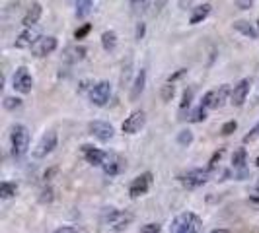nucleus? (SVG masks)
<instances>
[{"instance_id": "nucleus-15", "label": "nucleus", "mask_w": 259, "mask_h": 233, "mask_svg": "<svg viewBox=\"0 0 259 233\" xmlns=\"http://www.w3.org/2000/svg\"><path fill=\"white\" fill-rule=\"evenodd\" d=\"M249 86H251V82H249L247 78H244V80H240L232 88L230 103H232L234 107H242V105L246 103V97H247V93H249Z\"/></svg>"}, {"instance_id": "nucleus-47", "label": "nucleus", "mask_w": 259, "mask_h": 233, "mask_svg": "<svg viewBox=\"0 0 259 233\" xmlns=\"http://www.w3.org/2000/svg\"><path fill=\"white\" fill-rule=\"evenodd\" d=\"M255 163H257V167H259V157H257V161H255Z\"/></svg>"}, {"instance_id": "nucleus-31", "label": "nucleus", "mask_w": 259, "mask_h": 233, "mask_svg": "<svg viewBox=\"0 0 259 233\" xmlns=\"http://www.w3.org/2000/svg\"><path fill=\"white\" fill-rule=\"evenodd\" d=\"M191 101H193V90L191 88H187V90L183 91V95H182V103H180V109H187L189 105H191Z\"/></svg>"}, {"instance_id": "nucleus-14", "label": "nucleus", "mask_w": 259, "mask_h": 233, "mask_svg": "<svg viewBox=\"0 0 259 233\" xmlns=\"http://www.w3.org/2000/svg\"><path fill=\"white\" fill-rule=\"evenodd\" d=\"M82 152H84V157H86V161L94 165V167H104L105 163H107V159H109V154L104 152V150H98V148H94V146H82Z\"/></svg>"}, {"instance_id": "nucleus-16", "label": "nucleus", "mask_w": 259, "mask_h": 233, "mask_svg": "<svg viewBox=\"0 0 259 233\" xmlns=\"http://www.w3.org/2000/svg\"><path fill=\"white\" fill-rule=\"evenodd\" d=\"M144 86H146V70L141 68V70L137 72V76H135L133 86H131V101H137V99L143 95Z\"/></svg>"}, {"instance_id": "nucleus-22", "label": "nucleus", "mask_w": 259, "mask_h": 233, "mask_svg": "<svg viewBox=\"0 0 259 233\" xmlns=\"http://www.w3.org/2000/svg\"><path fill=\"white\" fill-rule=\"evenodd\" d=\"M102 47L105 51H113L117 47V33L113 29H107L102 33Z\"/></svg>"}, {"instance_id": "nucleus-24", "label": "nucleus", "mask_w": 259, "mask_h": 233, "mask_svg": "<svg viewBox=\"0 0 259 233\" xmlns=\"http://www.w3.org/2000/svg\"><path fill=\"white\" fill-rule=\"evenodd\" d=\"M16 193H18V185H16V183L4 181L0 185V196H2V198H12Z\"/></svg>"}, {"instance_id": "nucleus-27", "label": "nucleus", "mask_w": 259, "mask_h": 233, "mask_svg": "<svg viewBox=\"0 0 259 233\" xmlns=\"http://www.w3.org/2000/svg\"><path fill=\"white\" fill-rule=\"evenodd\" d=\"M244 163H246V150L244 148H240V150H236L232 155V165L234 167H244Z\"/></svg>"}, {"instance_id": "nucleus-37", "label": "nucleus", "mask_w": 259, "mask_h": 233, "mask_svg": "<svg viewBox=\"0 0 259 233\" xmlns=\"http://www.w3.org/2000/svg\"><path fill=\"white\" fill-rule=\"evenodd\" d=\"M185 74H187V68H180L178 72H174V74H171V76L168 78V82H169V84H174L176 80H180V78H183Z\"/></svg>"}, {"instance_id": "nucleus-21", "label": "nucleus", "mask_w": 259, "mask_h": 233, "mask_svg": "<svg viewBox=\"0 0 259 233\" xmlns=\"http://www.w3.org/2000/svg\"><path fill=\"white\" fill-rule=\"evenodd\" d=\"M84 54H86V49L84 47H68L65 51V61L66 63H78V61H82L84 59Z\"/></svg>"}, {"instance_id": "nucleus-45", "label": "nucleus", "mask_w": 259, "mask_h": 233, "mask_svg": "<svg viewBox=\"0 0 259 233\" xmlns=\"http://www.w3.org/2000/svg\"><path fill=\"white\" fill-rule=\"evenodd\" d=\"M185 2H187V4H189V2H191V0H180V6H182V8H185Z\"/></svg>"}, {"instance_id": "nucleus-35", "label": "nucleus", "mask_w": 259, "mask_h": 233, "mask_svg": "<svg viewBox=\"0 0 259 233\" xmlns=\"http://www.w3.org/2000/svg\"><path fill=\"white\" fill-rule=\"evenodd\" d=\"M160 223H146V225H143V229H141V233H160Z\"/></svg>"}, {"instance_id": "nucleus-43", "label": "nucleus", "mask_w": 259, "mask_h": 233, "mask_svg": "<svg viewBox=\"0 0 259 233\" xmlns=\"http://www.w3.org/2000/svg\"><path fill=\"white\" fill-rule=\"evenodd\" d=\"M55 171H57V169L53 167V169H49V171H45V175H43V177H45V181H47V179H49V177H51L53 173H55Z\"/></svg>"}, {"instance_id": "nucleus-19", "label": "nucleus", "mask_w": 259, "mask_h": 233, "mask_svg": "<svg viewBox=\"0 0 259 233\" xmlns=\"http://www.w3.org/2000/svg\"><path fill=\"white\" fill-rule=\"evenodd\" d=\"M210 4H201V6H195L193 12H191V18H189V24L191 26H197V24H201L203 20H207L208 14H210Z\"/></svg>"}, {"instance_id": "nucleus-20", "label": "nucleus", "mask_w": 259, "mask_h": 233, "mask_svg": "<svg viewBox=\"0 0 259 233\" xmlns=\"http://www.w3.org/2000/svg\"><path fill=\"white\" fill-rule=\"evenodd\" d=\"M234 29L240 31L242 35H246V37H249V39H257V29L251 26L249 22H246V20H238V22H234Z\"/></svg>"}, {"instance_id": "nucleus-11", "label": "nucleus", "mask_w": 259, "mask_h": 233, "mask_svg": "<svg viewBox=\"0 0 259 233\" xmlns=\"http://www.w3.org/2000/svg\"><path fill=\"white\" fill-rule=\"evenodd\" d=\"M88 130H90L92 136L98 138L100 142H109L113 138V134H115V129L105 121H92L88 125Z\"/></svg>"}, {"instance_id": "nucleus-17", "label": "nucleus", "mask_w": 259, "mask_h": 233, "mask_svg": "<svg viewBox=\"0 0 259 233\" xmlns=\"http://www.w3.org/2000/svg\"><path fill=\"white\" fill-rule=\"evenodd\" d=\"M123 167H125V159L115 154H109V159L104 165V173L109 175V177H113V175H119L123 171Z\"/></svg>"}, {"instance_id": "nucleus-44", "label": "nucleus", "mask_w": 259, "mask_h": 233, "mask_svg": "<svg viewBox=\"0 0 259 233\" xmlns=\"http://www.w3.org/2000/svg\"><path fill=\"white\" fill-rule=\"evenodd\" d=\"M210 233H230L228 229H212Z\"/></svg>"}, {"instance_id": "nucleus-8", "label": "nucleus", "mask_w": 259, "mask_h": 233, "mask_svg": "<svg viewBox=\"0 0 259 233\" xmlns=\"http://www.w3.org/2000/svg\"><path fill=\"white\" fill-rule=\"evenodd\" d=\"M111 97V84L109 82H98L90 88V101L96 107H104Z\"/></svg>"}, {"instance_id": "nucleus-46", "label": "nucleus", "mask_w": 259, "mask_h": 233, "mask_svg": "<svg viewBox=\"0 0 259 233\" xmlns=\"http://www.w3.org/2000/svg\"><path fill=\"white\" fill-rule=\"evenodd\" d=\"M255 191L259 193V181H257V185H255Z\"/></svg>"}, {"instance_id": "nucleus-7", "label": "nucleus", "mask_w": 259, "mask_h": 233, "mask_svg": "<svg viewBox=\"0 0 259 233\" xmlns=\"http://www.w3.org/2000/svg\"><path fill=\"white\" fill-rule=\"evenodd\" d=\"M55 148H57V132H55V130H49V132H45V134L41 136V140L37 142V146L33 148V157H37V159L47 157Z\"/></svg>"}, {"instance_id": "nucleus-29", "label": "nucleus", "mask_w": 259, "mask_h": 233, "mask_svg": "<svg viewBox=\"0 0 259 233\" xmlns=\"http://www.w3.org/2000/svg\"><path fill=\"white\" fill-rule=\"evenodd\" d=\"M191 142H193V132L191 130H182L178 134V144L180 146H189Z\"/></svg>"}, {"instance_id": "nucleus-1", "label": "nucleus", "mask_w": 259, "mask_h": 233, "mask_svg": "<svg viewBox=\"0 0 259 233\" xmlns=\"http://www.w3.org/2000/svg\"><path fill=\"white\" fill-rule=\"evenodd\" d=\"M201 231V220L193 212H183L176 216V220L169 225V233H199Z\"/></svg>"}, {"instance_id": "nucleus-26", "label": "nucleus", "mask_w": 259, "mask_h": 233, "mask_svg": "<svg viewBox=\"0 0 259 233\" xmlns=\"http://www.w3.org/2000/svg\"><path fill=\"white\" fill-rule=\"evenodd\" d=\"M205 119H207V109H205L203 105H199L197 109H193V111H191V116H189L191 123H203Z\"/></svg>"}, {"instance_id": "nucleus-32", "label": "nucleus", "mask_w": 259, "mask_h": 233, "mask_svg": "<svg viewBox=\"0 0 259 233\" xmlns=\"http://www.w3.org/2000/svg\"><path fill=\"white\" fill-rule=\"evenodd\" d=\"M236 129H238V123H236V121H228V123H224V125H222L221 134L222 136H230Z\"/></svg>"}, {"instance_id": "nucleus-10", "label": "nucleus", "mask_w": 259, "mask_h": 233, "mask_svg": "<svg viewBox=\"0 0 259 233\" xmlns=\"http://www.w3.org/2000/svg\"><path fill=\"white\" fill-rule=\"evenodd\" d=\"M144 123H146V113H144L143 109H139V111H133V113L123 121L121 130H123V134H137V132H141V129L144 127Z\"/></svg>"}, {"instance_id": "nucleus-42", "label": "nucleus", "mask_w": 259, "mask_h": 233, "mask_svg": "<svg viewBox=\"0 0 259 233\" xmlns=\"http://www.w3.org/2000/svg\"><path fill=\"white\" fill-rule=\"evenodd\" d=\"M249 204H251V206H255V208H259V194H257V196H251V198H249Z\"/></svg>"}, {"instance_id": "nucleus-33", "label": "nucleus", "mask_w": 259, "mask_h": 233, "mask_svg": "<svg viewBox=\"0 0 259 233\" xmlns=\"http://www.w3.org/2000/svg\"><path fill=\"white\" fill-rule=\"evenodd\" d=\"M92 31V26L90 24H84L82 27H78L76 31H74V39H84L88 33Z\"/></svg>"}, {"instance_id": "nucleus-25", "label": "nucleus", "mask_w": 259, "mask_h": 233, "mask_svg": "<svg viewBox=\"0 0 259 233\" xmlns=\"http://www.w3.org/2000/svg\"><path fill=\"white\" fill-rule=\"evenodd\" d=\"M174 95H176V86L174 84H169V82H166L162 88H160V97H162V101H171L174 99Z\"/></svg>"}, {"instance_id": "nucleus-5", "label": "nucleus", "mask_w": 259, "mask_h": 233, "mask_svg": "<svg viewBox=\"0 0 259 233\" xmlns=\"http://www.w3.org/2000/svg\"><path fill=\"white\" fill-rule=\"evenodd\" d=\"M208 177H210V169H191L180 175V181L185 189H199L208 181Z\"/></svg>"}, {"instance_id": "nucleus-13", "label": "nucleus", "mask_w": 259, "mask_h": 233, "mask_svg": "<svg viewBox=\"0 0 259 233\" xmlns=\"http://www.w3.org/2000/svg\"><path fill=\"white\" fill-rule=\"evenodd\" d=\"M57 47H59V41H57V37H53V35H43V37L39 39L37 43L31 47V52H33V56L43 59V56H47V54L55 52V49H57Z\"/></svg>"}, {"instance_id": "nucleus-4", "label": "nucleus", "mask_w": 259, "mask_h": 233, "mask_svg": "<svg viewBox=\"0 0 259 233\" xmlns=\"http://www.w3.org/2000/svg\"><path fill=\"white\" fill-rule=\"evenodd\" d=\"M230 95H232L230 86H228V84H222L217 90L207 91V93L203 95V103L201 105H203L205 109H221L222 105L230 99Z\"/></svg>"}, {"instance_id": "nucleus-18", "label": "nucleus", "mask_w": 259, "mask_h": 233, "mask_svg": "<svg viewBox=\"0 0 259 233\" xmlns=\"http://www.w3.org/2000/svg\"><path fill=\"white\" fill-rule=\"evenodd\" d=\"M41 14H43L41 2H33V4L29 6V10L26 12V16H24V20H22L24 27H33V26H35V24L39 22V18H41Z\"/></svg>"}, {"instance_id": "nucleus-36", "label": "nucleus", "mask_w": 259, "mask_h": 233, "mask_svg": "<svg viewBox=\"0 0 259 233\" xmlns=\"http://www.w3.org/2000/svg\"><path fill=\"white\" fill-rule=\"evenodd\" d=\"M257 136H259V123L253 127V129H251V132H249V134H246V136H244V142H251V140H255Z\"/></svg>"}, {"instance_id": "nucleus-9", "label": "nucleus", "mask_w": 259, "mask_h": 233, "mask_svg": "<svg viewBox=\"0 0 259 233\" xmlns=\"http://www.w3.org/2000/svg\"><path fill=\"white\" fill-rule=\"evenodd\" d=\"M150 187H152V173L150 171H146L143 175H139V177H135L129 185V194L131 198H139V196H143L150 191Z\"/></svg>"}, {"instance_id": "nucleus-30", "label": "nucleus", "mask_w": 259, "mask_h": 233, "mask_svg": "<svg viewBox=\"0 0 259 233\" xmlns=\"http://www.w3.org/2000/svg\"><path fill=\"white\" fill-rule=\"evenodd\" d=\"M4 107H6L8 111L20 109V107H22V99H20V97H12V95H8V97H4Z\"/></svg>"}, {"instance_id": "nucleus-6", "label": "nucleus", "mask_w": 259, "mask_h": 233, "mask_svg": "<svg viewBox=\"0 0 259 233\" xmlns=\"http://www.w3.org/2000/svg\"><path fill=\"white\" fill-rule=\"evenodd\" d=\"M12 88L18 93H22V95H26L31 91L33 88V78L29 74V70H27L26 66H20V68H16V72H14L12 76Z\"/></svg>"}, {"instance_id": "nucleus-40", "label": "nucleus", "mask_w": 259, "mask_h": 233, "mask_svg": "<svg viewBox=\"0 0 259 233\" xmlns=\"http://www.w3.org/2000/svg\"><path fill=\"white\" fill-rule=\"evenodd\" d=\"M168 0H154V14H160L164 8H166Z\"/></svg>"}, {"instance_id": "nucleus-2", "label": "nucleus", "mask_w": 259, "mask_h": 233, "mask_svg": "<svg viewBox=\"0 0 259 233\" xmlns=\"http://www.w3.org/2000/svg\"><path fill=\"white\" fill-rule=\"evenodd\" d=\"M133 218H135V216H133L131 212H121V210H117V208H105L104 214H102L104 223L111 225L113 231H123V229H127L131 225V221H133Z\"/></svg>"}, {"instance_id": "nucleus-34", "label": "nucleus", "mask_w": 259, "mask_h": 233, "mask_svg": "<svg viewBox=\"0 0 259 233\" xmlns=\"http://www.w3.org/2000/svg\"><path fill=\"white\" fill-rule=\"evenodd\" d=\"M222 155H224V150H219V152H214V154H212V157L208 159V169L217 167V161H221Z\"/></svg>"}, {"instance_id": "nucleus-48", "label": "nucleus", "mask_w": 259, "mask_h": 233, "mask_svg": "<svg viewBox=\"0 0 259 233\" xmlns=\"http://www.w3.org/2000/svg\"><path fill=\"white\" fill-rule=\"evenodd\" d=\"M257 31H259V20H257Z\"/></svg>"}, {"instance_id": "nucleus-12", "label": "nucleus", "mask_w": 259, "mask_h": 233, "mask_svg": "<svg viewBox=\"0 0 259 233\" xmlns=\"http://www.w3.org/2000/svg\"><path fill=\"white\" fill-rule=\"evenodd\" d=\"M39 39H41V33H39L37 27L35 26L24 27V31H22V33L16 37V41H14V47H16V49H31Z\"/></svg>"}, {"instance_id": "nucleus-38", "label": "nucleus", "mask_w": 259, "mask_h": 233, "mask_svg": "<svg viewBox=\"0 0 259 233\" xmlns=\"http://www.w3.org/2000/svg\"><path fill=\"white\" fill-rule=\"evenodd\" d=\"M236 6H238L240 10H249V8L253 6V0H236Z\"/></svg>"}, {"instance_id": "nucleus-39", "label": "nucleus", "mask_w": 259, "mask_h": 233, "mask_svg": "<svg viewBox=\"0 0 259 233\" xmlns=\"http://www.w3.org/2000/svg\"><path fill=\"white\" fill-rule=\"evenodd\" d=\"M144 33H146V24H144V22H139V24H137V39H139V41L144 39Z\"/></svg>"}, {"instance_id": "nucleus-3", "label": "nucleus", "mask_w": 259, "mask_h": 233, "mask_svg": "<svg viewBox=\"0 0 259 233\" xmlns=\"http://www.w3.org/2000/svg\"><path fill=\"white\" fill-rule=\"evenodd\" d=\"M10 144H12V155L22 157L29 148V132L24 125H14L10 132Z\"/></svg>"}, {"instance_id": "nucleus-28", "label": "nucleus", "mask_w": 259, "mask_h": 233, "mask_svg": "<svg viewBox=\"0 0 259 233\" xmlns=\"http://www.w3.org/2000/svg\"><path fill=\"white\" fill-rule=\"evenodd\" d=\"M131 6H133V14L135 16H141L148 8V0H131Z\"/></svg>"}, {"instance_id": "nucleus-41", "label": "nucleus", "mask_w": 259, "mask_h": 233, "mask_svg": "<svg viewBox=\"0 0 259 233\" xmlns=\"http://www.w3.org/2000/svg\"><path fill=\"white\" fill-rule=\"evenodd\" d=\"M55 233H78V231L74 229V227H59Z\"/></svg>"}, {"instance_id": "nucleus-23", "label": "nucleus", "mask_w": 259, "mask_h": 233, "mask_svg": "<svg viewBox=\"0 0 259 233\" xmlns=\"http://www.w3.org/2000/svg\"><path fill=\"white\" fill-rule=\"evenodd\" d=\"M92 0H76V18H86L92 10Z\"/></svg>"}]
</instances>
